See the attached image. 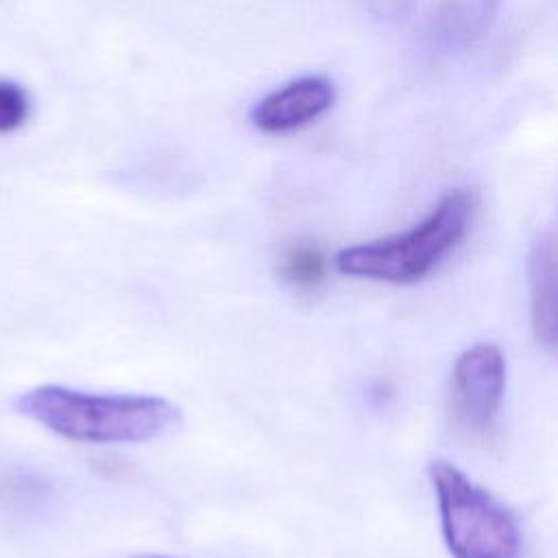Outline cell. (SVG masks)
Wrapping results in <instances>:
<instances>
[{"instance_id":"obj_1","label":"cell","mask_w":558,"mask_h":558,"mask_svg":"<svg viewBox=\"0 0 558 558\" xmlns=\"http://www.w3.org/2000/svg\"><path fill=\"white\" fill-rule=\"evenodd\" d=\"M15 410L61 438L94 445L146 442L181 418V410L163 397L92 395L57 384L22 392Z\"/></svg>"},{"instance_id":"obj_2","label":"cell","mask_w":558,"mask_h":558,"mask_svg":"<svg viewBox=\"0 0 558 558\" xmlns=\"http://www.w3.org/2000/svg\"><path fill=\"white\" fill-rule=\"evenodd\" d=\"M473 214V194L453 190L412 229L340 248L333 259L336 268L342 275L379 283H416L434 272L462 244Z\"/></svg>"},{"instance_id":"obj_3","label":"cell","mask_w":558,"mask_h":558,"mask_svg":"<svg viewBox=\"0 0 558 558\" xmlns=\"http://www.w3.org/2000/svg\"><path fill=\"white\" fill-rule=\"evenodd\" d=\"M427 471L453 558H519L521 532L510 510L447 460L429 462Z\"/></svg>"},{"instance_id":"obj_4","label":"cell","mask_w":558,"mask_h":558,"mask_svg":"<svg viewBox=\"0 0 558 558\" xmlns=\"http://www.w3.org/2000/svg\"><path fill=\"white\" fill-rule=\"evenodd\" d=\"M506 395V357L495 342H477L462 351L451 368L449 410L469 434H488Z\"/></svg>"},{"instance_id":"obj_5","label":"cell","mask_w":558,"mask_h":558,"mask_svg":"<svg viewBox=\"0 0 558 558\" xmlns=\"http://www.w3.org/2000/svg\"><path fill=\"white\" fill-rule=\"evenodd\" d=\"M333 98L336 89L327 78L303 76L264 96L251 109V122L266 133H286L316 120Z\"/></svg>"},{"instance_id":"obj_6","label":"cell","mask_w":558,"mask_h":558,"mask_svg":"<svg viewBox=\"0 0 558 558\" xmlns=\"http://www.w3.org/2000/svg\"><path fill=\"white\" fill-rule=\"evenodd\" d=\"M499 0H442L427 22L425 41L436 54L466 50L495 22Z\"/></svg>"},{"instance_id":"obj_7","label":"cell","mask_w":558,"mask_h":558,"mask_svg":"<svg viewBox=\"0 0 558 558\" xmlns=\"http://www.w3.org/2000/svg\"><path fill=\"white\" fill-rule=\"evenodd\" d=\"M530 318L536 342L551 355L558 338L556 307V238L554 231L536 235L527 255Z\"/></svg>"},{"instance_id":"obj_8","label":"cell","mask_w":558,"mask_h":558,"mask_svg":"<svg viewBox=\"0 0 558 558\" xmlns=\"http://www.w3.org/2000/svg\"><path fill=\"white\" fill-rule=\"evenodd\" d=\"M277 268L281 281L301 294L318 292L329 272L327 255L316 242H292L281 251Z\"/></svg>"},{"instance_id":"obj_9","label":"cell","mask_w":558,"mask_h":558,"mask_svg":"<svg viewBox=\"0 0 558 558\" xmlns=\"http://www.w3.org/2000/svg\"><path fill=\"white\" fill-rule=\"evenodd\" d=\"M48 495L46 482L28 473H7L0 477V506L7 510H31Z\"/></svg>"},{"instance_id":"obj_10","label":"cell","mask_w":558,"mask_h":558,"mask_svg":"<svg viewBox=\"0 0 558 558\" xmlns=\"http://www.w3.org/2000/svg\"><path fill=\"white\" fill-rule=\"evenodd\" d=\"M31 100L22 85L0 78V133L20 129L28 118Z\"/></svg>"},{"instance_id":"obj_11","label":"cell","mask_w":558,"mask_h":558,"mask_svg":"<svg viewBox=\"0 0 558 558\" xmlns=\"http://www.w3.org/2000/svg\"><path fill=\"white\" fill-rule=\"evenodd\" d=\"M133 558H170V556H157V554H140V556H133Z\"/></svg>"}]
</instances>
